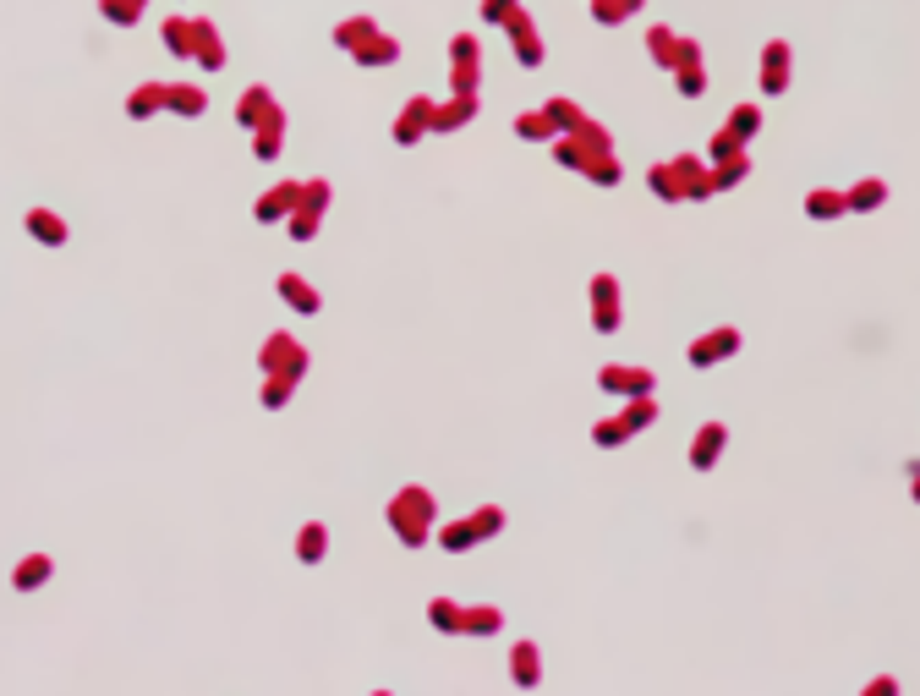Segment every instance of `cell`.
I'll return each mask as SVG.
<instances>
[{"label": "cell", "mask_w": 920, "mask_h": 696, "mask_svg": "<svg viewBox=\"0 0 920 696\" xmlns=\"http://www.w3.org/2000/svg\"><path fill=\"white\" fill-rule=\"evenodd\" d=\"M718 450H723V422H707V428L696 433V455H690V461H696V466H713Z\"/></svg>", "instance_id": "obj_3"}, {"label": "cell", "mask_w": 920, "mask_h": 696, "mask_svg": "<svg viewBox=\"0 0 920 696\" xmlns=\"http://www.w3.org/2000/svg\"><path fill=\"white\" fill-rule=\"evenodd\" d=\"M789 82V45H767V61H762V89L767 94H783Z\"/></svg>", "instance_id": "obj_2"}, {"label": "cell", "mask_w": 920, "mask_h": 696, "mask_svg": "<svg viewBox=\"0 0 920 696\" xmlns=\"http://www.w3.org/2000/svg\"><path fill=\"white\" fill-rule=\"evenodd\" d=\"M844 203H849V208H876V203H882V182H860Z\"/></svg>", "instance_id": "obj_5"}, {"label": "cell", "mask_w": 920, "mask_h": 696, "mask_svg": "<svg viewBox=\"0 0 920 696\" xmlns=\"http://www.w3.org/2000/svg\"><path fill=\"white\" fill-rule=\"evenodd\" d=\"M641 422H652V401H641V406L625 412V428H641Z\"/></svg>", "instance_id": "obj_9"}, {"label": "cell", "mask_w": 920, "mask_h": 696, "mask_svg": "<svg viewBox=\"0 0 920 696\" xmlns=\"http://www.w3.org/2000/svg\"><path fill=\"white\" fill-rule=\"evenodd\" d=\"M28 225H33V236H38V242H61V236H66V231H61L55 220H50V214H33Z\"/></svg>", "instance_id": "obj_6"}, {"label": "cell", "mask_w": 920, "mask_h": 696, "mask_svg": "<svg viewBox=\"0 0 920 696\" xmlns=\"http://www.w3.org/2000/svg\"><path fill=\"white\" fill-rule=\"evenodd\" d=\"M44 571H50L44 559H28V564H17V587H38V581H44Z\"/></svg>", "instance_id": "obj_7"}, {"label": "cell", "mask_w": 920, "mask_h": 696, "mask_svg": "<svg viewBox=\"0 0 920 696\" xmlns=\"http://www.w3.org/2000/svg\"><path fill=\"white\" fill-rule=\"evenodd\" d=\"M734 132H739V138H745V132H756V110H751V105H739V110H734Z\"/></svg>", "instance_id": "obj_8"}, {"label": "cell", "mask_w": 920, "mask_h": 696, "mask_svg": "<svg viewBox=\"0 0 920 696\" xmlns=\"http://www.w3.org/2000/svg\"><path fill=\"white\" fill-rule=\"evenodd\" d=\"M734 345H739V335H734V329H718V335H707V340H696V345H690V362H696V368H707V362L729 357Z\"/></svg>", "instance_id": "obj_1"}, {"label": "cell", "mask_w": 920, "mask_h": 696, "mask_svg": "<svg viewBox=\"0 0 920 696\" xmlns=\"http://www.w3.org/2000/svg\"><path fill=\"white\" fill-rule=\"evenodd\" d=\"M806 208L816 214V220H832V214H844L849 203H844L839 192H811V198H806Z\"/></svg>", "instance_id": "obj_4"}]
</instances>
